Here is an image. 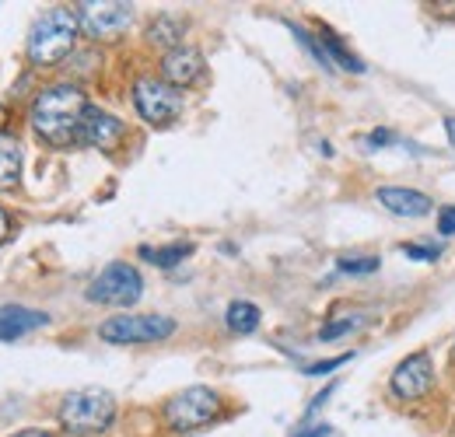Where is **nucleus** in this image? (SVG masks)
<instances>
[{
    "label": "nucleus",
    "instance_id": "obj_15",
    "mask_svg": "<svg viewBox=\"0 0 455 437\" xmlns=\"http://www.w3.org/2000/svg\"><path fill=\"white\" fill-rule=\"evenodd\" d=\"M189 252H193V245H189V242H175V245H162V249H151V245H144V249H140V256H144V259H151V263H155V266H162V270L179 266Z\"/></svg>",
    "mask_w": 455,
    "mask_h": 437
},
{
    "label": "nucleus",
    "instance_id": "obj_17",
    "mask_svg": "<svg viewBox=\"0 0 455 437\" xmlns=\"http://www.w3.org/2000/svg\"><path fill=\"white\" fill-rule=\"evenodd\" d=\"M319 43H323V50H326V56H330V63H333V67L340 63L343 70H350V74H364V63H361L354 53H347V46H343L337 36L323 32V36H319Z\"/></svg>",
    "mask_w": 455,
    "mask_h": 437
},
{
    "label": "nucleus",
    "instance_id": "obj_10",
    "mask_svg": "<svg viewBox=\"0 0 455 437\" xmlns=\"http://www.w3.org/2000/svg\"><path fill=\"white\" fill-rule=\"evenodd\" d=\"M119 140H123V123L116 119L113 112L88 106L84 119H81V137H77V144H88V147H99V151H113Z\"/></svg>",
    "mask_w": 455,
    "mask_h": 437
},
{
    "label": "nucleus",
    "instance_id": "obj_2",
    "mask_svg": "<svg viewBox=\"0 0 455 437\" xmlns=\"http://www.w3.org/2000/svg\"><path fill=\"white\" fill-rule=\"evenodd\" d=\"M77 14L67 7H50L28 32V60L39 67H53L74 50L77 39Z\"/></svg>",
    "mask_w": 455,
    "mask_h": 437
},
{
    "label": "nucleus",
    "instance_id": "obj_14",
    "mask_svg": "<svg viewBox=\"0 0 455 437\" xmlns=\"http://www.w3.org/2000/svg\"><path fill=\"white\" fill-rule=\"evenodd\" d=\"M21 175V144L11 133H0V189H11Z\"/></svg>",
    "mask_w": 455,
    "mask_h": 437
},
{
    "label": "nucleus",
    "instance_id": "obj_18",
    "mask_svg": "<svg viewBox=\"0 0 455 437\" xmlns=\"http://www.w3.org/2000/svg\"><path fill=\"white\" fill-rule=\"evenodd\" d=\"M287 28L294 32V39H298V43H301V46H305L308 53L315 56V60H319V63H323L326 70H333V63H330V56H326V50H323V43H319L315 36H308V32H305V28H298V25H287Z\"/></svg>",
    "mask_w": 455,
    "mask_h": 437
},
{
    "label": "nucleus",
    "instance_id": "obj_24",
    "mask_svg": "<svg viewBox=\"0 0 455 437\" xmlns=\"http://www.w3.org/2000/svg\"><path fill=\"white\" fill-rule=\"evenodd\" d=\"M438 231H442V234H455V207H442V214H438Z\"/></svg>",
    "mask_w": 455,
    "mask_h": 437
},
{
    "label": "nucleus",
    "instance_id": "obj_23",
    "mask_svg": "<svg viewBox=\"0 0 455 437\" xmlns=\"http://www.w3.org/2000/svg\"><path fill=\"white\" fill-rule=\"evenodd\" d=\"M350 361V354H343V357H333V361H319V364H308L305 368V375H312V378H319V375H330V371H337Z\"/></svg>",
    "mask_w": 455,
    "mask_h": 437
},
{
    "label": "nucleus",
    "instance_id": "obj_26",
    "mask_svg": "<svg viewBox=\"0 0 455 437\" xmlns=\"http://www.w3.org/2000/svg\"><path fill=\"white\" fill-rule=\"evenodd\" d=\"M330 431H333L330 424H319V427H308V431H298V434H294V437H330Z\"/></svg>",
    "mask_w": 455,
    "mask_h": 437
},
{
    "label": "nucleus",
    "instance_id": "obj_22",
    "mask_svg": "<svg viewBox=\"0 0 455 437\" xmlns=\"http://www.w3.org/2000/svg\"><path fill=\"white\" fill-rule=\"evenodd\" d=\"M350 329H357V319H340V322H330V326L319 329V339H323V343H330V339H337V336L350 332Z\"/></svg>",
    "mask_w": 455,
    "mask_h": 437
},
{
    "label": "nucleus",
    "instance_id": "obj_27",
    "mask_svg": "<svg viewBox=\"0 0 455 437\" xmlns=\"http://www.w3.org/2000/svg\"><path fill=\"white\" fill-rule=\"evenodd\" d=\"M7 227H11V220H7V214H4V211H0V242H4V238H7Z\"/></svg>",
    "mask_w": 455,
    "mask_h": 437
},
{
    "label": "nucleus",
    "instance_id": "obj_13",
    "mask_svg": "<svg viewBox=\"0 0 455 437\" xmlns=\"http://www.w3.org/2000/svg\"><path fill=\"white\" fill-rule=\"evenodd\" d=\"M46 322H50L46 312H36V308H25V305H4L0 308V339L14 343V339L28 336L32 329H43Z\"/></svg>",
    "mask_w": 455,
    "mask_h": 437
},
{
    "label": "nucleus",
    "instance_id": "obj_1",
    "mask_svg": "<svg viewBox=\"0 0 455 437\" xmlns=\"http://www.w3.org/2000/svg\"><path fill=\"white\" fill-rule=\"evenodd\" d=\"M84 112H88V102H84L81 88H74V84H53L32 106V130L46 144H53V147H70L81 137Z\"/></svg>",
    "mask_w": 455,
    "mask_h": 437
},
{
    "label": "nucleus",
    "instance_id": "obj_21",
    "mask_svg": "<svg viewBox=\"0 0 455 437\" xmlns=\"http://www.w3.org/2000/svg\"><path fill=\"white\" fill-rule=\"evenodd\" d=\"M438 245H417V242H406L403 245V256H410V259H420V263H435L438 259Z\"/></svg>",
    "mask_w": 455,
    "mask_h": 437
},
{
    "label": "nucleus",
    "instance_id": "obj_8",
    "mask_svg": "<svg viewBox=\"0 0 455 437\" xmlns=\"http://www.w3.org/2000/svg\"><path fill=\"white\" fill-rule=\"evenodd\" d=\"M175 332V322L165 315H119L102 322L99 336L106 343H158Z\"/></svg>",
    "mask_w": 455,
    "mask_h": 437
},
{
    "label": "nucleus",
    "instance_id": "obj_9",
    "mask_svg": "<svg viewBox=\"0 0 455 437\" xmlns=\"http://www.w3.org/2000/svg\"><path fill=\"white\" fill-rule=\"evenodd\" d=\"M431 385H435V364H431V357L424 350L410 354L393 371V392L399 399H420V395L431 392Z\"/></svg>",
    "mask_w": 455,
    "mask_h": 437
},
{
    "label": "nucleus",
    "instance_id": "obj_4",
    "mask_svg": "<svg viewBox=\"0 0 455 437\" xmlns=\"http://www.w3.org/2000/svg\"><path fill=\"white\" fill-rule=\"evenodd\" d=\"M221 402H218V392L207 388V385H189L182 388L179 395H172L165 402V420H169L172 431H196L204 424H211L218 417Z\"/></svg>",
    "mask_w": 455,
    "mask_h": 437
},
{
    "label": "nucleus",
    "instance_id": "obj_25",
    "mask_svg": "<svg viewBox=\"0 0 455 437\" xmlns=\"http://www.w3.org/2000/svg\"><path fill=\"white\" fill-rule=\"evenodd\" d=\"M368 144H371V147H382V144H393V133H389V130H375V133L368 137Z\"/></svg>",
    "mask_w": 455,
    "mask_h": 437
},
{
    "label": "nucleus",
    "instance_id": "obj_29",
    "mask_svg": "<svg viewBox=\"0 0 455 437\" xmlns=\"http://www.w3.org/2000/svg\"><path fill=\"white\" fill-rule=\"evenodd\" d=\"M14 437H53L50 431H21V434H14Z\"/></svg>",
    "mask_w": 455,
    "mask_h": 437
},
{
    "label": "nucleus",
    "instance_id": "obj_16",
    "mask_svg": "<svg viewBox=\"0 0 455 437\" xmlns=\"http://www.w3.org/2000/svg\"><path fill=\"white\" fill-rule=\"evenodd\" d=\"M259 326V308L252 301H231L228 305V329L231 332H256Z\"/></svg>",
    "mask_w": 455,
    "mask_h": 437
},
{
    "label": "nucleus",
    "instance_id": "obj_6",
    "mask_svg": "<svg viewBox=\"0 0 455 437\" xmlns=\"http://www.w3.org/2000/svg\"><path fill=\"white\" fill-rule=\"evenodd\" d=\"M133 106H137V112L151 126H169V123L179 119V112H182V95H179V88H172L169 81L140 77L133 84Z\"/></svg>",
    "mask_w": 455,
    "mask_h": 437
},
{
    "label": "nucleus",
    "instance_id": "obj_12",
    "mask_svg": "<svg viewBox=\"0 0 455 437\" xmlns=\"http://www.w3.org/2000/svg\"><path fill=\"white\" fill-rule=\"evenodd\" d=\"M375 200L389 211V214H396V218H427L431 214V196H424V193H417V189H403V186H382L379 193H375Z\"/></svg>",
    "mask_w": 455,
    "mask_h": 437
},
{
    "label": "nucleus",
    "instance_id": "obj_5",
    "mask_svg": "<svg viewBox=\"0 0 455 437\" xmlns=\"http://www.w3.org/2000/svg\"><path fill=\"white\" fill-rule=\"evenodd\" d=\"M140 290H144V280H140V274L130 263H109L102 274L92 280L88 301L126 308V305H137L140 301Z\"/></svg>",
    "mask_w": 455,
    "mask_h": 437
},
{
    "label": "nucleus",
    "instance_id": "obj_28",
    "mask_svg": "<svg viewBox=\"0 0 455 437\" xmlns=\"http://www.w3.org/2000/svg\"><path fill=\"white\" fill-rule=\"evenodd\" d=\"M445 130H449V140H452V147H455V115L445 119Z\"/></svg>",
    "mask_w": 455,
    "mask_h": 437
},
{
    "label": "nucleus",
    "instance_id": "obj_19",
    "mask_svg": "<svg viewBox=\"0 0 455 437\" xmlns=\"http://www.w3.org/2000/svg\"><path fill=\"white\" fill-rule=\"evenodd\" d=\"M379 263L382 259H375V256H357V259H340L337 266H340V274H375Z\"/></svg>",
    "mask_w": 455,
    "mask_h": 437
},
{
    "label": "nucleus",
    "instance_id": "obj_11",
    "mask_svg": "<svg viewBox=\"0 0 455 437\" xmlns=\"http://www.w3.org/2000/svg\"><path fill=\"white\" fill-rule=\"evenodd\" d=\"M200 74H204V56L193 46H175L162 60V81H169L172 88H186L200 81Z\"/></svg>",
    "mask_w": 455,
    "mask_h": 437
},
{
    "label": "nucleus",
    "instance_id": "obj_20",
    "mask_svg": "<svg viewBox=\"0 0 455 437\" xmlns=\"http://www.w3.org/2000/svg\"><path fill=\"white\" fill-rule=\"evenodd\" d=\"M151 43H162V46H169V43H175L179 39V25H172L169 18H162L158 25H151Z\"/></svg>",
    "mask_w": 455,
    "mask_h": 437
},
{
    "label": "nucleus",
    "instance_id": "obj_3",
    "mask_svg": "<svg viewBox=\"0 0 455 437\" xmlns=\"http://www.w3.org/2000/svg\"><path fill=\"white\" fill-rule=\"evenodd\" d=\"M116 420V399L106 388H77L60 406V424L67 434H99Z\"/></svg>",
    "mask_w": 455,
    "mask_h": 437
},
{
    "label": "nucleus",
    "instance_id": "obj_7",
    "mask_svg": "<svg viewBox=\"0 0 455 437\" xmlns=\"http://www.w3.org/2000/svg\"><path fill=\"white\" fill-rule=\"evenodd\" d=\"M74 14H77V25L84 28V36H92V39H116L133 21V7L130 4H116V0L77 4Z\"/></svg>",
    "mask_w": 455,
    "mask_h": 437
}]
</instances>
